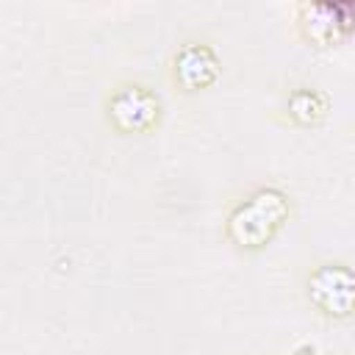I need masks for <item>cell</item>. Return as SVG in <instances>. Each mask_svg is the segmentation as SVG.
Wrapping results in <instances>:
<instances>
[{"instance_id":"cell-4","label":"cell","mask_w":355,"mask_h":355,"mask_svg":"<svg viewBox=\"0 0 355 355\" xmlns=\"http://www.w3.org/2000/svg\"><path fill=\"white\" fill-rule=\"evenodd\" d=\"M175 69H178L180 83L194 89V86H205L214 78L216 61H214V55L205 47H186V50H180Z\"/></svg>"},{"instance_id":"cell-1","label":"cell","mask_w":355,"mask_h":355,"mask_svg":"<svg viewBox=\"0 0 355 355\" xmlns=\"http://www.w3.org/2000/svg\"><path fill=\"white\" fill-rule=\"evenodd\" d=\"M286 214H288V205L283 194L258 191L233 211L227 230L241 247H261L283 225Z\"/></svg>"},{"instance_id":"cell-2","label":"cell","mask_w":355,"mask_h":355,"mask_svg":"<svg viewBox=\"0 0 355 355\" xmlns=\"http://www.w3.org/2000/svg\"><path fill=\"white\" fill-rule=\"evenodd\" d=\"M308 288H311V300L324 313L347 316L355 308V272H349L347 266L338 263L319 266L311 275Z\"/></svg>"},{"instance_id":"cell-5","label":"cell","mask_w":355,"mask_h":355,"mask_svg":"<svg viewBox=\"0 0 355 355\" xmlns=\"http://www.w3.org/2000/svg\"><path fill=\"white\" fill-rule=\"evenodd\" d=\"M291 114L300 116L302 122H311V119H316L322 114V100L316 94H311V92H297L291 97Z\"/></svg>"},{"instance_id":"cell-3","label":"cell","mask_w":355,"mask_h":355,"mask_svg":"<svg viewBox=\"0 0 355 355\" xmlns=\"http://www.w3.org/2000/svg\"><path fill=\"white\" fill-rule=\"evenodd\" d=\"M158 103L153 94H147L144 89L133 86V89H122L114 94L111 100V116L119 128L125 130H141L155 119Z\"/></svg>"}]
</instances>
